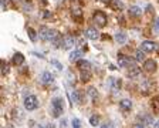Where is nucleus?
I'll return each instance as SVG.
<instances>
[{"mask_svg": "<svg viewBox=\"0 0 159 128\" xmlns=\"http://www.w3.org/2000/svg\"><path fill=\"white\" fill-rule=\"evenodd\" d=\"M39 34H40V39L44 40V41H53L54 39H57V37L60 36V33L57 30L50 29V27H46V26H43L40 29Z\"/></svg>", "mask_w": 159, "mask_h": 128, "instance_id": "nucleus-1", "label": "nucleus"}, {"mask_svg": "<svg viewBox=\"0 0 159 128\" xmlns=\"http://www.w3.org/2000/svg\"><path fill=\"white\" fill-rule=\"evenodd\" d=\"M93 21L97 24V26H99V27L107 26V16H105V13H104V12H101V10H97L95 13H94V16H93Z\"/></svg>", "mask_w": 159, "mask_h": 128, "instance_id": "nucleus-2", "label": "nucleus"}, {"mask_svg": "<svg viewBox=\"0 0 159 128\" xmlns=\"http://www.w3.org/2000/svg\"><path fill=\"white\" fill-rule=\"evenodd\" d=\"M64 107H63V98H54L53 100V117L58 118L63 114Z\"/></svg>", "mask_w": 159, "mask_h": 128, "instance_id": "nucleus-3", "label": "nucleus"}, {"mask_svg": "<svg viewBox=\"0 0 159 128\" xmlns=\"http://www.w3.org/2000/svg\"><path fill=\"white\" fill-rule=\"evenodd\" d=\"M37 105H39V101H37L36 95H29V97H26V98H24V108L29 110V111L36 110Z\"/></svg>", "mask_w": 159, "mask_h": 128, "instance_id": "nucleus-4", "label": "nucleus"}, {"mask_svg": "<svg viewBox=\"0 0 159 128\" xmlns=\"http://www.w3.org/2000/svg\"><path fill=\"white\" fill-rule=\"evenodd\" d=\"M135 61L136 60L135 59H129L128 56H122V54H118V64L121 67H124V69H129V67H132V66H135Z\"/></svg>", "mask_w": 159, "mask_h": 128, "instance_id": "nucleus-5", "label": "nucleus"}, {"mask_svg": "<svg viewBox=\"0 0 159 128\" xmlns=\"http://www.w3.org/2000/svg\"><path fill=\"white\" fill-rule=\"evenodd\" d=\"M156 47H158V44H156L155 41H151V40H145V41L141 44V49L145 53H153L156 50Z\"/></svg>", "mask_w": 159, "mask_h": 128, "instance_id": "nucleus-6", "label": "nucleus"}, {"mask_svg": "<svg viewBox=\"0 0 159 128\" xmlns=\"http://www.w3.org/2000/svg\"><path fill=\"white\" fill-rule=\"evenodd\" d=\"M158 66H156V61L155 60H145L143 61V70L146 73H155Z\"/></svg>", "mask_w": 159, "mask_h": 128, "instance_id": "nucleus-7", "label": "nucleus"}, {"mask_svg": "<svg viewBox=\"0 0 159 128\" xmlns=\"http://www.w3.org/2000/svg\"><path fill=\"white\" fill-rule=\"evenodd\" d=\"M85 37L89 40H98L99 39V33L95 27H88L85 30Z\"/></svg>", "mask_w": 159, "mask_h": 128, "instance_id": "nucleus-8", "label": "nucleus"}, {"mask_svg": "<svg viewBox=\"0 0 159 128\" xmlns=\"http://www.w3.org/2000/svg\"><path fill=\"white\" fill-rule=\"evenodd\" d=\"M126 76H128L129 78H138V77L141 76V69H139L138 66L129 67L128 71H126Z\"/></svg>", "mask_w": 159, "mask_h": 128, "instance_id": "nucleus-9", "label": "nucleus"}, {"mask_svg": "<svg viewBox=\"0 0 159 128\" xmlns=\"http://www.w3.org/2000/svg\"><path fill=\"white\" fill-rule=\"evenodd\" d=\"M77 67L80 69V71H91V63L87 61V60H78Z\"/></svg>", "mask_w": 159, "mask_h": 128, "instance_id": "nucleus-10", "label": "nucleus"}, {"mask_svg": "<svg viewBox=\"0 0 159 128\" xmlns=\"http://www.w3.org/2000/svg\"><path fill=\"white\" fill-rule=\"evenodd\" d=\"M24 63V56L21 53H14L13 57H11V64L13 66H21Z\"/></svg>", "mask_w": 159, "mask_h": 128, "instance_id": "nucleus-11", "label": "nucleus"}, {"mask_svg": "<svg viewBox=\"0 0 159 128\" xmlns=\"http://www.w3.org/2000/svg\"><path fill=\"white\" fill-rule=\"evenodd\" d=\"M74 43H75L74 37H71V36H66V37H64V40H63V49H66V50L73 49V47H74Z\"/></svg>", "mask_w": 159, "mask_h": 128, "instance_id": "nucleus-12", "label": "nucleus"}, {"mask_svg": "<svg viewBox=\"0 0 159 128\" xmlns=\"http://www.w3.org/2000/svg\"><path fill=\"white\" fill-rule=\"evenodd\" d=\"M109 7L115 12H119V10H124V3L121 0H109Z\"/></svg>", "mask_w": 159, "mask_h": 128, "instance_id": "nucleus-13", "label": "nucleus"}, {"mask_svg": "<svg viewBox=\"0 0 159 128\" xmlns=\"http://www.w3.org/2000/svg\"><path fill=\"white\" fill-rule=\"evenodd\" d=\"M41 83H43L44 85H48V84H51L53 83V74L51 73H48V71H44L43 74H41Z\"/></svg>", "mask_w": 159, "mask_h": 128, "instance_id": "nucleus-14", "label": "nucleus"}, {"mask_svg": "<svg viewBox=\"0 0 159 128\" xmlns=\"http://www.w3.org/2000/svg\"><path fill=\"white\" fill-rule=\"evenodd\" d=\"M119 108L122 110V111H131V108H132V102L129 101V100H122V101L119 102Z\"/></svg>", "mask_w": 159, "mask_h": 128, "instance_id": "nucleus-15", "label": "nucleus"}, {"mask_svg": "<svg viewBox=\"0 0 159 128\" xmlns=\"http://www.w3.org/2000/svg\"><path fill=\"white\" fill-rule=\"evenodd\" d=\"M141 14H142V10H141V7H138V6L129 7V16H132V17H139Z\"/></svg>", "mask_w": 159, "mask_h": 128, "instance_id": "nucleus-16", "label": "nucleus"}, {"mask_svg": "<svg viewBox=\"0 0 159 128\" xmlns=\"http://www.w3.org/2000/svg\"><path fill=\"white\" fill-rule=\"evenodd\" d=\"M151 107H152V111L155 112V114H159V95H156V97L152 98Z\"/></svg>", "mask_w": 159, "mask_h": 128, "instance_id": "nucleus-17", "label": "nucleus"}, {"mask_svg": "<svg viewBox=\"0 0 159 128\" xmlns=\"http://www.w3.org/2000/svg\"><path fill=\"white\" fill-rule=\"evenodd\" d=\"M73 100L74 102H78V104H83L84 102V95L81 91H74L73 92Z\"/></svg>", "mask_w": 159, "mask_h": 128, "instance_id": "nucleus-18", "label": "nucleus"}, {"mask_svg": "<svg viewBox=\"0 0 159 128\" xmlns=\"http://www.w3.org/2000/svg\"><path fill=\"white\" fill-rule=\"evenodd\" d=\"M87 94H88V97L91 100H97V98H98V91H97V88H94V87H89V88L87 90Z\"/></svg>", "mask_w": 159, "mask_h": 128, "instance_id": "nucleus-19", "label": "nucleus"}, {"mask_svg": "<svg viewBox=\"0 0 159 128\" xmlns=\"http://www.w3.org/2000/svg\"><path fill=\"white\" fill-rule=\"evenodd\" d=\"M126 34L125 33H116L115 34V41L119 43V44H124V43H126Z\"/></svg>", "mask_w": 159, "mask_h": 128, "instance_id": "nucleus-20", "label": "nucleus"}, {"mask_svg": "<svg viewBox=\"0 0 159 128\" xmlns=\"http://www.w3.org/2000/svg\"><path fill=\"white\" fill-rule=\"evenodd\" d=\"M111 85H112V91L118 92L119 87H121V80L119 78H111Z\"/></svg>", "mask_w": 159, "mask_h": 128, "instance_id": "nucleus-21", "label": "nucleus"}, {"mask_svg": "<svg viewBox=\"0 0 159 128\" xmlns=\"http://www.w3.org/2000/svg\"><path fill=\"white\" fill-rule=\"evenodd\" d=\"M81 57V51L80 50H75V51H71L70 53V61H78V59Z\"/></svg>", "mask_w": 159, "mask_h": 128, "instance_id": "nucleus-22", "label": "nucleus"}, {"mask_svg": "<svg viewBox=\"0 0 159 128\" xmlns=\"http://www.w3.org/2000/svg\"><path fill=\"white\" fill-rule=\"evenodd\" d=\"M135 60L136 61H145V51H143L142 49L141 50H136V53H135Z\"/></svg>", "mask_w": 159, "mask_h": 128, "instance_id": "nucleus-23", "label": "nucleus"}, {"mask_svg": "<svg viewBox=\"0 0 159 128\" xmlns=\"http://www.w3.org/2000/svg\"><path fill=\"white\" fill-rule=\"evenodd\" d=\"M89 124L93 125V127H98L99 125V115H97V114L91 115V118H89Z\"/></svg>", "mask_w": 159, "mask_h": 128, "instance_id": "nucleus-24", "label": "nucleus"}, {"mask_svg": "<svg viewBox=\"0 0 159 128\" xmlns=\"http://www.w3.org/2000/svg\"><path fill=\"white\" fill-rule=\"evenodd\" d=\"M27 33H29V37H30V40H31V41H36V39H37V33H36V30L34 29H31V27H29V29H27Z\"/></svg>", "mask_w": 159, "mask_h": 128, "instance_id": "nucleus-25", "label": "nucleus"}, {"mask_svg": "<svg viewBox=\"0 0 159 128\" xmlns=\"http://www.w3.org/2000/svg\"><path fill=\"white\" fill-rule=\"evenodd\" d=\"M91 80V71H81V81L87 83Z\"/></svg>", "mask_w": 159, "mask_h": 128, "instance_id": "nucleus-26", "label": "nucleus"}, {"mask_svg": "<svg viewBox=\"0 0 159 128\" xmlns=\"http://www.w3.org/2000/svg\"><path fill=\"white\" fill-rule=\"evenodd\" d=\"M2 74H3V76L9 74V64H7L6 61H2Z\"/></svg>", "mask_w": 159, "mask_h": 128, "instance_id": "nucleus-27", "label": "nucleus"}, {"mask_svg": "<svg viewBox=\"0 0 159 128\" xmlns=\"http://www.w3.org/2000/svg\"><path fill=\"white\" fill-rule=\"evenodd\" d=\"M142 121H143V124L151 125L153 122V120H152V117H151V115H143V117H142Z\"/></svg>", "mask_w": 159, "mask_h": 128, "instance_id": "nucleus-28", "label": "nucleus"}, {"mask_svg": "<svg viewBox=\"0 0 159 128\" xmlns=\"http://www.w3.org/2000/svg\"><path fill=\"white\" fill-rule=\"evenodd\" d=\"M73 17L75 20H80V19H83V13H81V10H78V9H75L73 12Z\"/></svg>", "mask_w": 159, "mask_h": 128, "instance_id": "nucleus-29", "label": "nucleus"}, {"mask_svg": "<svg viewBox=\"0 0 159 128\" xmlns=\"http://www.w3.org/2000/svg\"><path fill=\"white\" fill-rule=\"evenodd\" d=\"M81 127V121L78 118H74L73 120V128H80Z\"/></svg>", "mask_w": 159, "mask_h": 128, "instance_id": "nucleus-30", "label": "nucleus"}, {"mask_svg": "<svg viewBox=\"0 0 159 128\" xmlns=\"http://www.w3.org/2000/svg\"><path fill=\"white\" fill-rule=\"evenodd\" d=\"M7 7H9V0H2V10L6 12Z\"/></svg>", "mask_w": 159, "mask_h": 128, "instance_id": "nucleus-31", "label": "nucleus"}, {"mask_svg": "<svg viewBox=\"0 0 159 128\" xmlns=\"http://www.w3.org/2000/svg\"><path fill=\"white\" fill-rule=\"evenodd\" d=\"M53 64L57 67V70H58V71H61V70H63V64H61V63H58V61H56V60H53Z\"/></svg>", "mask_w": 159, "mask_h": 128, "instance_id": "nucleus-32", "label": "nucleus"}, {"mask_svg": "<svg viewBox=\"0 0 159 128\" xmlns=\"http://www.w3.org/2000/svg\"><path fill=\"white\" fill-rule=\"evenodd\" d=\"M43 17H44V19H48V17H51V13H50L48 10H44V13H43Z\"/></svg>", "mask_w": 159, "mask_h": 128, "instance_id": "nucleus-33", "label": "nucleus"}, {"mask_svg": "<svg viewBox=\"0 0 159 128\" xmlns=\"http://www.w3.org/2000/svg\"><path fill=\"white\" fill-rule=\"evenodd\" d=\"M155 31H158L159 33V17L158 19H155Z\"/></svg>", "mask_w": 159, "mask_h": 128, "instance_id": "nucleus-34", "label": "nucleus"}, {"mask_svg": "<svg viewBox=\"0 0 159 128\" xmlns=\"http://www.w3.org/2000/svg\"><path fill=\"white\" fill-rule=\"evenodd\" d=\"M143 127H145V124H143V122H136L132 128H143Z\"/></svg>", "mask_w": 159, "mask_h": 128, "instance_id": "nucleus-35", "label": "nucleus"}, {"mask_svg": "<svg viewBox=\"0 0 159 128\" xmlns=\"http://www.w3.org/2000/svg\"><path fill=\"white\" fill-rule=\"evenodd\" d=\"M60 128H67V121H66V120H63V121H61V124H60Z\"/></svg>", "mask_w": 159, "mask_h": 128, "instance_id": "nucleus-36", "label": "nucleus"}, {"mask_svg": "<svg viewBox=\"0 0 159 128\" xmlns=\"http://www.w3.org/2000/svg\"><path fill=\"white\" fill-rule=\"evenodd\" d=\"M101 128H112V124H104V125H101Z\"/></svg>", "mask_w": 159, "mask_h": 128, "instance_id": "nucleus-37", "label": "nucleus"}, {"mask_svg": "<svg viewBox=\"0 0 159 128\" xmlns=\"http://www.w3.org/2000/svg\"><path fill=\"white\" fill-rule=\"evenodd\" d=\"M46 128H56V125H54V124H47Z\"/></svg>", "mask_w": 159, "mask_h": 128, "instance_id": "nucleus-38", "label": "nucleus"}, {"mask_svg": "<svg viewBox=\"0 0 159 128\" xmlns=\"http://www.w3.org/2000/svg\"><path fill=\"white\" fill-rule=\"evenodd\" d=\"M155 128H159V120L156 121V124H155Z\"/></svg>", "mask_w": 159, "mask_h": 128, "instance_id": "nucleus-39", "label": "nucleus"}, {"mask_svg": "<svg viewBox=\"0 0 159 128\" xmlns=\"http://www.w3.org/2000/svg\"><path fill=\"white\" fill-rule=\"evenodd\" d=\"M97 2H109V0H97Z\"/></svg>", "mask_w": 159, "mask_h": 128, "instance_id": "nucleus-40", "label": "nucleus"}, {"mask_svg": "<svg viewBox=\"0 0 159 128\" xmlns=\"http://www.w3.org/2000/svg\"><path fill=\"white\" fill-rule=\"evenodd\" d=\"M112 128H114V127H112Z\"/></svg>", "mask_w": 159, "mask_h": 128, "instance_id": "nucleus-41", "label": "nucleus"}]
</instances>
